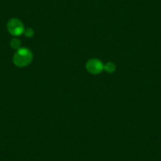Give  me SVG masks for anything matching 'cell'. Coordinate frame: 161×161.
Segmentation results:
<instances>
[{"label":"cell","mask_w":161,"mask_h":161,"mask_svg":"<svg viewBox=\"0 0 161 161\" xmlns=\"http://www.w3.org/2000/svg\"><path fill=\"white\" fill-rule=\"evenodd\" d=\"M32 60V54L30 50L26 47L18 49L14 55L13 62L18 67H25L31 63Z\"/></svg>","instance_id":"obj_1"},{"label":"cell","mask_w":161,"mask_h":161,"mask_svg":"<svg viewBox=\"0 0 161 161\" xmlns=\"http://www.w3.org/2000/svg\"><path fill=\"white\" fill-rule=\"evenodd\" d=\"M7 30L14 36H18L24 33L23 23L18 18H11L7 22Z\"/></svg>","instance_id":"obj_2"},{"label":"cell","mask_w":161,"mask_h":161,"mask_svg":"<svg viewBox=\"0 0 161 161\" xmlns=\"http://www.w3.org/2000/svg\"><path fill=\"white\" fill-rule=\"evenodd\" d=\"M103 63L98 58H90L86 63V68L91 74L97 75L103 70Z\"/></svg>","instance_id":"obj_3"},{"label":"cell","mask_w":161,"mask_h":161,"mask_svg":"<svg viewBox=\"0 0 161 161\" xmlns=\"http://www.w3.org/2000/svg\"><path fill=\"white\" fill-rule=\"evenodd\" d=\"M103 69L108 73H114L116 69V66L112 62H108L103 66Z\"/></svg>","instance_id":"obj_4"},{"label":"cell","mask_w":161,"mask_h":161,"mask_svg":"<svg viewBox=\"0 0 161 161\" xmlns=\"http://www.w3.org/2000/svg\"><path fill=\"white\" fill-rule=\"evenodd\" d=\"M21 40H20L18 38L14 37V38H13L11 40H10V47H11L13 49L18 50V49L21 48Z\"/></svg>","instance_id":"obj_5"},{"label":"cell","mask_w":161,"mask_h":161,"mask_svg":"<svg viewBox=\"0 0 161 161\" xmlns=\"http://www.w3.org/2000/svg\"><path fill=\"white\" fill-rule=\"evenodd\" d=\"M24 34L26 37H28V38H30V37L33 36L34 34H35V32H34V30L32 29L29 28V29H25Z\"/></svg>","instance_id":"obj_6"}]
</instances>
